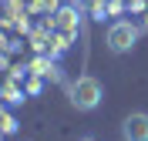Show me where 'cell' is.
<instances>
[{
    "label": "cell",
    "mask_w": 148,
    "mask_h": 141,
    "mask_svg": "<svg viewBox=\"0 0 148 141\" xmlns=\"http://www.w3.org/2000/svg\"><path fill=\"white\" fill-rule=\"evenodd\" d=\"M101 97H104V87H101V81L91 77V74L77 77L71 84V104L77 111H94V108L101 104Z\"/></svg>",
    "instance_id": "obj_1"
},
{
    "label": "cell",
    "mask_w": 148,
    "mask_h": 141,
    "mask_svg": "<svg viewBox=\"0 0 148 141\" xmlns=\"http://www.w3.org/2000/svg\"><path fill=\"white\" fill-rule=\"evenodd\" d=\"M135 40H138V27L128 24V20H118V24L108 27V50L111 54H128L135 47Z\"/></svg>",
    "instance_id": "obj_2"
},
{
    "label": "cell",
    "mask_w": 148,
    "mask_h": 141,
    "mask_svg": "<svg viewBox=\"0 0 148 141\" xmlns=\"http://www.w3.org/2000/svg\"><path fill=\"white\" fill-rule=\"evenodd\" d=\"M121 134H125V141H148V114L145 111L128 114L121 124Z\"/></svg>",
    "instance_id": "obj_3"
},
{
    "label": "cell",
    "mask_w": 148,
    "mask_h": 141,
    "mask_svg": "<svg viewBox=\"0 0 148 141\" xmlns=\"http://www.w3.org/2000/svg\"><path fill=\"white\" fill-rule=\"evenodd\" d=\"M54 27H57V34L64 40H71L74 34H77V17H74V10H61L54 17Z\"/></svg>",
    "instance_id": "obj_4"
},
{
    "label": "cell",
    "mask_w": 148,
    "mask_h": 141,
    "mask_svg": "<svg viewBox=\"0 0 148 141\" xmlns=\"http://www.w3.org/2000/svg\"><path fill=\"white\" fill-rule=\"evenodd\" d=\"M84 141H94V138H84Z\"/></svg>",
    "instance_id": "obj_5"
}]
</instances>
